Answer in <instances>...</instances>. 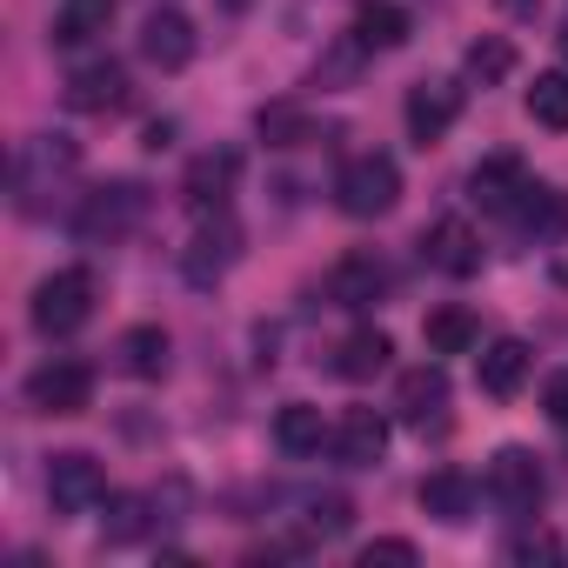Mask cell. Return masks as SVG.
Returning a JSON list of instances; mask_svg holds the SVG:
<instances>
[{
    "label": "cell",
    "mask_w": 568,
    "mask_h": 568,
    "mask_svg": "<svg viewBox=\"0 0 568 568\" xmlns=\"http://www.w3.org/2000/svg\"><path fill=\"white\" fill-rule=\"evenodd\" d=\"M335 455H342V468H375V462L388 455V415L348 408L342 428H335Z\"/></svg>",
    "instance_id": "cell-18"
},
{
    "label": "cell",
    "mask_w": 568,
    "mask_h": 568,
    "mask_svg": "<svg viewBox=\"0 0 568 568\" xmlns=\"http://www.w3.org/2000/svg\"><path fill=\"white\" fill-rule=\"evenodd\" d=\"M561 61H568V28H561Z\"/></svg>",
    "instance_id": "cell-36"
},
{
    "label": "cell",
    "mask_w": 568,
    "mask_h": 568,
    "mask_svg": "<svg viewBox=\"0 0 568 568\" xmlns=\"http://www.w3.org/2000/svg\"><path fill=\"white\" fill-rule=\"evenodd\" d=\"M462 68H468V81H475V88H501V81L515 74V48H508L501 34H481V41H468Z\"/></svg>",
    "instance_id": "cell-28"
},
{
    "label": "cell",
    "mask_w": 568,
    "mask_h": 568,
    "mask_svg": "<svg viewBox=\"0 0 568 568\" xmlns=\"http://www.w3.org/2000/svg\"><path fill=\"white\" fill-rule=\"evenodd\" d=\"M68 108L74 114H121L128 108V68L121 61H88L68 74Z\"/></svg>",
    "instance_id": "cell-14"
},
{
    "label": "cell",
    "mask_w": 568,
    "mask_h": 568,
    "mask_svg": "<svg viewBox=\"0 0 568 568\" xmlns=\"http://www.w3.org/2000/svg\"><path fill=\"white\" fill-rule=\"evenodd\" d=\"M442 408H448V375H442V362H422V368H408V375L395 382V415H402L408 428H435Z\"/></svg>",
    "instance_id": "cell-15"
},
{
    "label": "cell",
    "mask_w": 568,
    "mask_h": 568,
    "mask_svg": "<svg viewBox=\"0 0 568 568\" xmlns=\"http://www.w3.org/2000/svg\"><path fill=\"white\" fill-rule=\"evenodd\" d=\"M388 295V261L375 254V247H355V254H342L335 267H328V302L335 308H368V302H382Z\"/></svg>",
    "instance_id": "cell-9"
},
{
    "label": "cell",
    "mask_w": 568,
    "mask_h": 568,
    "mask_svg": "<svg viewBox=\"0 0 568 568\" xmlns=\"http://www.w3.org/2000/svg\"><path fill=\"white\" fill-rule=\"evenodd\" d=\"M34 328L48 335V342H61V335H74L88 315H94V274L88 267H54L41 288H34Z\"/></svg>",
    "instance_id": "cell-4"
},
{
    "label": "cell",
    "mask_w": 568,
    "mask_h": 568,
    "mask_svg": "<svg viewBox=\"0 0 568 568\" xmlns=\"http://www.w3.org/2000/svg\"><path fill=\"white\" fill-rule=\"evenodd\" d=\"M541 495H548L541 462H535L528 448H495V462H488V501H495L501 515H515V521H535Z\"/></svg>",
    "instance_id": "cell-5"
},
{
    "label": "cell",
    "mask_w": 568,
    "mask_h": 568,
    "mask_svg": "<svg viewBox=\"0 0 568 568\" xmlns=\"http://www.w3.org/2000/svg\"><path fill=\"white\" fill-rule=\"evenodd\" d=\"M234 181H241V154H234V148H207V154H194V161H187L181 201H187L194 214H214V207H227Z\"/></svg>",
    "instance_id": "cell-12"
},
{
    "label": "cell",
    "mask_w": 568,
    "mask_h": 568,
    "mask_svg": "<svg viewBox=\"0 0 568 568\" xmlns=\"http://www.w3.org/2000/svg\"><path fill=\"white\" fill-rule=\"evenodd\" d=\"M254 128H261V141H267V148H302V141H308V114H302V108H288V101L261 108V114H254Z\"/></svg>",
    "instance_id": "cell-30"
},
{
    "label": "cell",
    "mask_w": 568,
    "mask_h": 568,
    "mask_svg": "<svg viewBox=\"0 0 568 568\" xmlns=\"http://www.w3.org/2000/svg\"><path fill=\"white\" fill-rule=\"evenodd\" d=\"M114 355H121V368H128L134 382H161V375H168V328H154V322L128 328Z\"/></svg>",
    "instance_id": "cell-24"
},
{
    "label": "cell",
    "mask_w": 568,
    "mask_h": 568,
    "mask_svg": "<svg viewBox=\"0 0 568 568\" xmlns=\"http://www.w3.org/2000/svg\"><path fill=\"white\" fill-rule=\"evenodd\" d=\"M408 134H415V148H435L455 121H462V88L455 81H415L408 88Z\"/></svg>",
    "instance_id": "cell-11"
},
{
    "label": "cell",
    "mask_w": 568,
    "mask_h": 568,
    "mask_svg": "<svg viewBox=\"0 0 568 568\" xmlns=\"http://www.w3.org/2000/svg\"><path fill=\"white\" fill-rule=\"evenodd\" d=\"M241 261V227L227 221V207H214V214H201V227H194V241L181 247V274L194 281V288H214V281L227 274Z\"/></svg>",
    "instance_id": "cell-6"
},
{
    "label": "cell",
    "mask_w": 568,
    "mask_h": 568,
    "mask_svg": "<svg viewBox=\"0 0 568 568\" xmlns=\"http://www.w3.org/2000/svg\"><path fill=\"white\" fill-rule=\"evenodd\" d=\"M81 174V148L68 134H34L14 154V207L21 214H54V201L68 194V181Z\"/></svg>",
    "instance_id": "cell-1"
},
{
    "label": "cell",
    "mask_w": 568,
    "mask_h": 568,
    "mask_svg": "<svg viewBox=\"0 0 568 568\" xmlns=\"http://www.w3.org/2000/svg\"><path fill=\"white\" fill-rule=\"evenodd\" d=\"M348 521H355V501L348 495H315L308 501V528L328 541V535H348Z\"/></svg>",
    "instance_id": "cell-31"
},
{
    "label": "cell",
    "mask_w": 568,
    "mask_h": 568,
    "mask_svg": "<svg viewBox=\"0 0 568 568\" xmlns=\"http://www.w3.org/2000/svg\"><path fill=\"white\" fill-rule=\"evenodd\" d=\"M382 561L408 568V561H415V541H395V535H388V541H368V548H362V568H382Z\"/></svg>",
    "instance_id": "cell-33"
},
{
    "label": "cell",
    "mask_w": 568,
    "mask_h": 568,
    "mask_svg": "<svg viewBox=\"0 0 568 568\" xmlns=\"http://www.w3.org/2000/svg\"><path fill=\"white\" fill-rule=\"evenodd\" d=\"M521 187H528V174H521L515 154H488V161L468 174V201H475L481 214H508V207L521 201Z\"/></svg>",
    "instance_id": "cell-17"
},
{
    "label": "cell",
    "mask_w": 568,
    "mask_h": 568,
    "mask_svg": "<svg viewBox=\"0 0 568 568\" xmlns=\"http://www.w3.org/2000/svg\"><path fill=\"white\" fill-rule=\"evenodd\" d=\"M422 515H435V521L462 528V521L475 515V481H468L462 468H435V475L422 481Z\"/></svg>",
    "instance_id": "cell-20"
},
{
    "label": "cell",
    "mask_w": 568,
    "mask_h": 568,
    "mask_svg": "<svg viewBox=\"0 0 568 568\" xmlns=\"http://www.w3.org/2000/svg\"><path fill=\"white\" fill-rule=\"evenodd\" d=\"M322 442H328V422H322L315 402H288L274 415V448L281 455H322Z\"/></svg>",
    "instance_id": "cell-22"
},
{
    "label": "cell",
    "mask_w": 568,
    "mask_h": 568,
    "mask_svg": "<svg viewBox=\"0 0 568 568\" xmlns=\"http://www.w3.org/2000/svg\"><path fill=\"white\" fill-rule=\"evenodd\" d=\"M422 342H428V355H468L475 342H481V328H475V315L468 308H435L428 322H422Z\"/></svg>",
    "instance_id": "cell-25"
},
{
    "label": "cell",
    "mask_w": 568,
    "mask_h": 568,
    "mask_svg": "<svg viewBox=\"0 0 568 568\" xmlns=\"http://www.w3.org/2000/svg\"><path fill=\"white\" fill-rule=\"evenodd\" d=\"M528 368H535V348H528L521 335H501V342H488V348H481V362H475V382H481V395L508 402V395L528 382Z\"/></svg>",
    "instance_id": "cell-16"
},
{
    "label": "cell",
    "mask_w": 568,
    "mask_h": 568,
    "mask_svg": "<svg viewBox=\"0 0 568 568\" xmlns=\"http://www.w3.org/2000/svg\"><path fill=\"white\" fill-rule=\"evenodd\" d=\"M148 187L141 181H101V187H88L81 194V207H74V234L88 241V247H108V241H128L141 221H148Z\"/></svg>",
    "instance_id": "cell-2"
},
{
    "label": "cell",
    "mask_w": 568,
    "mask_h": 568,
    "mask_svg": "<svg viewBox=\"0 0 568 568\" xmlns=\"http://www.w3.org/2000/svg\"><path fill=\"white\" fill-rule=\"evenodd\" d=\"M48 495H54V508H61V515H88V508H101V501H108V468H101L94 455L68 448V455H54V462H48Z\"/></svg>",
    "instance_id": "cell-8"
},
{
    "label": "cell",
    "mask_w": 568,
    "mask_h": 568,
    "mask_svg": "<svg viewBox=\"0 0 568 568\" xmlns=\"http://www.w3.org/2000/svg\"><path fill=\"white\" fill-rule=\"evenodd\" d=\"M541 408H548V422H555V428H568V375H555V382H548Z\"/></svg>",
    "instance_id": "cell-34"
},
{
    "label": "cell",
    "mask_w": 568,
    "mask_h": 568,
    "mask_svg": "<svg viewBox=\"0 0 568 568\" xmlns=\"http://www.w3.org/2000/svg\"><path fill=\"white\" fill-rule=\"evenodd\" d=\"M508 214H515V227L535 234V241H561V234H568V194L548 187V181H528L521 201H515Z\"/></svg>",
    "instance_id": "cell-19"
},
{
    "label": "cell",
    "mask_w": 568,
    "mask_h": 568,
    "mask_svg": "<svg viewBox=\"0 0 568 568\" xmlns=\"http://www.w3.org/2000/svg\"><path fill=\"white\" fill-rule=\"evenodd\" d=\"M388 355H395V342H388L382 328H355V335L335 348V375H342V382H375V375L388 368Z\"/></svg>",
    "instance_id": "cell-23"
},
{
    "label": "cell",
    "mask_w": 568,
    "mask_h": 568,
    "mask_svg": "<svg viewBox=\"0 0 568 568\" xmlns=\"http://www.w3.org/2000/svg\"><path fill=\"white\" fill-rule=\"evenodd\" d=\"M94 402V368L88 362H41L34 375H28V408L34 415H81Z\"/></svg>",
    "instance_id": "cell-7"
},
{
    "label": "cell",
    "mask_w": 568,
    "mask_h": 568,
    "mask_svg": "<svg viewBox=\"0 0 568 568\" xmlns=\"http://www.w3.org/2000/svg\"><path fill=\"white\" fill-rule=\"evenodd\" d=\"M114 21V0H61L54 8V48H88Z\"/></svg>",
    "instance_id": "cell-21"
},
{
    "label": "cell",
    "mask_w": 568,
    "mask_h": 568,
    "mask_svg": "<svg viewBox=\"0 0 568 568\" xmlns=\"http://www.w3.org/2000/svg\"><path fill=\"white\" fill-rule=\"evenodd\" d=\"M194 21L187 14H174V8H154L148 21H141V61L148 68H161V74H181L187 61H194Z\"/></svg>",
    "instance_id": "cell-10"
},
{
    "label": "cell",
    "mask_w": 568,
    "mask_h": 568,
    "mask_svg": "<svg viewBox=\"0 0 568 568\" xmlns=\"http://www.w3.org/2000/svg\"><path fill=\"white\" fill-rule=\"evenodd\" d=\"M528 121L535 128H548V134H568V74H535V88H528Z\"/></svg>",
    "instance_id": "cell-29"
},
{
    "label": "cell",
    "mask_w": 568,
    "mask_h": 568,
    "mask_svg": "<svg viewBox=\"0 0 568 568\" xmlns=\"http://www.w3.org/2000/svg\"><path fill=\"white\" fill-rule=\"evenodd\" d=\"M154 495H114L108 501V521H101V541L108 548H128V541H141L148 528H154Z\"/></svg>",
    "instance_id": "cell-26"
},
{
    "label": "cell",
    "mask_w": 568,
    "mask_h": 568,
    "mask_svg": "<svg viewBox=\"0 0 568 568\" xmlns=\"http://www.w3.org/2000/svg\"><path fill=\"white\" fill-rule=\"evenodd\" d=\"M395 201H402V168L388 154H355L335 174V207L348 221H382V214H395Z\"/></svg>",
    "instance_id": "cell-3"
},
{
    "label": "cell",
    "mask_w": 568,
    "mask_h": 568,
    "mask_svg": "<svg viewBox=\"0 0 568 568\" xmlns=\"http://www.w3.org/2000/svg\"><path fill=\"white\" fill-rule=\"evenodd\" d=\"M422 261L442 267V274H455V281H468V274H481V234L462 214H448V221H435L422 234Z\"/></svg>",
    "instance_id": "cell-13"
},
{
    "label": "cell",
    "mask_w": 568,
    "mask_h": 568,
    "mask_svg": "<svg viewBox=\"0 0 568 568\" xmlns=\"http://www.w3.org/2000/svg\"><path fill=\"white\" fill-rule=\"evenodd\" d=\"M501 8H508V14H535V8H541V0H501Z\"/></svg>",
    "instance_id": "cell-35"
},
{
    "label": "cell",
    "mask_w": 568,
    "mask_h": 568,
    "mask_svg": "<svg viewBox=\"0 0 568 568\" xmlns=\"http://www.w3.org/2000/svg\"><path fill=\"white\" fill-rule=\"evenodd\" d=\"M408 28H415V21L395 8V0H362V14H355V41H362L368 54H375V48H402Z\"/></svg>",
    "instance_id": "cell-27"
},
{
    "label": "cell",
    "mask_w": 568,
    "mask_h": 568,
    "mask_svg": "<svg viewBox=\"0 0 568 568\" xmlns=\"http://www.w3.org/2000/svg\"><path fill=\"white\" fill-rule=\"evenodd\" d=\"M555 555H561V541H555V535H541V528L508 541V561H555Z\"/></svg>",
    "instance_id": "cell-32"
}]
</instances>
